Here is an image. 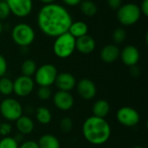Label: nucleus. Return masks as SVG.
Masks as SVG:
<instances>
[{
    "label": "nucleus",
    "instance_id": "1",
    "mask_svg": "<svg viewBox=\"0 0 148 148\" xmlns=\"http://www.w3.org/2000/svg\"><path fill=\"white\" fill-rule=\"evenodd\" d=\"M36 19L40 30L50 37H57L68 32L73 23L68 10L55 3L44 4L40 9Z\"/></svg>",
    "mask_w": 148,
    "mask_h": 148
},
{
    "label": "nucleus",
    "instance_id": "2",
    "mask_svg": "<svg viewBox=\"0 0 148 148\" xmlns=\"http://www.w3.org/2000/svg\"><path fill=\"white\" fill-rule=\"evenodd\" d=\"M84 139L94 146H101L107 143L111 136V127L104 119L96 116L87 118L82 124Z\"/></svg>",
    "mask_w": 148,
    "mask_h": 148
},
{
    "label": "nucleus",
    "instance_id": "3",
    "mask_svg": "<svg viewBox=\"0 0 148 148\" xmlns=\"http://www.w3.org/2000/svg\"><path fill=\"white\" fill-rule=\"evenodd\" d=\"M75 50V38L71 34L66 32L56 37L53 44V51L57 57L61 59L68 58L73 55Z\"/></svg>",
    "mask_w": 148,
    "mask_h": 148
},
{
    "label": "nucleus",
    "instance_id": "4",
    "mask_svg": "<svg viewBox=\"0 0 148 148\" xmlns=\"http://www.w3.org/2000/svg\"><path fill=\"white\" fill-rule=\"evenodd\" d=\"M11 37L16 45L25 48L32 44L36 34L30 25L25 23H19L13 27L11 30Z\"/></svg>",
    "mask_w": 148,
    "mask_h": 148
},
{
    "label": "nucleus",
    "instance_id": "5",
    "mask_svg": "<svg viewBox=\"0 0 148 148\" xmlns=\"http://www.w3.org/2000/svg\"><path fill=\"white\" fill-rule=\"evenodd\" d=\"M141 11L136 3H128L121 5L117 10V19L125 26L135 24L140 18Z\"/></svg>",
    "mask_w": 148,
    "mask_h": 148
},
{
    "label": "nucleus",
    "instance_id": "6",
    "mask_svg": "<svg viewBox=\"0 0 148 148\" xmlns=\"http://www.w3.org/2000/svg\"><path fill=\"white\" fill-rule=\"evenodd\" d=\"M58 75L56 66L50 63H46L37 68L34 76V82L39 87H50L55 83Z\"/></svg>",
    "mask_w": 148,
    "mask_h": 148
},
{
    "label": "nucleus",
    "instance_id": "7",
    "mask_svg": "<svg viewBox=\"0 0 148 148\" xmlns=\"http://www.w3.org/2000/svg\"><path fill=\"white\" fill-rule=\"evenodd\" d=\"M0 114L6 121H16L23 115V107L18 101L6 98L0 103Z\"/></svg>",
    "mask_w": 148,
    "mask_h": 148
},
{
    "label": "nucleus",
    "instance_id": "8",
    "mask_svg": "<svg viewBox=\"0 0 148 148\" xmlns=\"http://www.w3.org/2000/svg\"><path fill=\"white\" fill-rule=\"evenodd\" d=\"M116 119L120 124L127 127H135L140 121L139 112L131 107H122L116 113Z\"/></svg>",
    "mask_w": 148,
    "mask_h": 148
},
{
    "label": "nucleus",
    "instance_id": "9",
    "mask_svg": "<svg viewBox=\"0 0 148 148\" xmlns=\"http://www.w3.org/2000/svg\"><path fill=\"white\" fill-rule=\"evenodd\" d=\"M35 88V82L31 77L20 75L13 82V93L18 97L29 95Z\"/></svg>",
    "mask_w": 148,
    "mask_h": 148
},
{
    "label": "nucleus",
    "instance_id": "10",
    "mask_svg": "<svg viewBox=\"0 0 148 148\" xmlns=\"http://www.w3.org/2000/svg\"><path fill=\"white\" fill-rule=\"evenodd\" d=\"M10 13L17 17L28 16L33 9L32 0H5Z\"/></svg>",
    "mask_w": 148,
    "mask_h": 148
},
{
    "label": "nucleus",
    "instance_id": "11",
    "mask_svg": "<svg viewBox=\"0 0 148 148\" xmlns=\"http://www.w3.org/2000/svg\"><path fill=\"white\" fill-rule=\"evenodd\" d=\"M75 88L79 96L85 101L94 99L97 93V88L95 82L88 78H83L76 82Z\"/></svg>",
    "mask_w": 148,
    "mask_h": 148
},
{
    "label": "nucleus",
    "instance_id": "12",
    "mask_svg": "<svg viewBox=\"0 0 148 148\" xmlns=\"http://www.w3.org/2000/svg\"><path fill=\"white\" fill-rule=\"evenodd\" d=\"M53 103L59 110L69 111L73 108L75 99L70 92L58 90L53 95Z\"/></svg>",
    "mask_w": 148,
    "mask_h": 148
},
{
    "label": "nucleus",
    "instance_id": "13",
    "mask_svg": "<svg viewBox=\"0 0 148 148\" xmlns=\"http://www.w3.org/2000/svg\"><path fill=\"white\" fill-rule=\"evenodd\" d=\"M121 59L122 62L127 67H133L137 65L140 61V51L139 49L134 45H127L126 46L120 54Z\"/></svg>",
    "mask_w": 148,
    "mask_h": 148
},
{
    "label": "nucleus",
    "instance_id": "14",
    "mask_svg": "<svg viewBox=\"0 0 148 148\" xmlns=\"http://www.w3.org/2000/svg\"><path fill=\"white\" fill-rule=\"evenodd\" d=\"M54 84H56L58 90L70 92L75 88L76 80L72 74L68 72H62L57 75Z\"/></svg>",
    "mask_w": 148,
    "mask_h": 148
},
{
    "label": "nucleus",
    "instance_id": "15",
    "mask_svg": "<svg viewBox=\"0 0 148 148\" xmlns=\"http://www.w3.org/2000/svg\"><path fill=\"white\" fill-rule=\"evenodd\" d=\"M95 47L96 43L95 39L88 35L75 39V49L82 54L88 55L95 49Z\"/></svg>",
    "mask_w": 148,
    "mask_h": 148
},
{
    "label": "nucleus",
    "instance_id": "16",
    "mask_svg": "<svg viewBox=\"0 0 148 148\" xmlns=\"http://www.w3.org/2000/svg\"><path fill=\"white\" fill-rule=\"evenodd\" d=\"M121 50L115 44H108L104 46L101 51V58L106 63H112L120 57Z\"/></svg>",
    "mask_w": 148,
    "mask_h": 148
},
{
    "label": "nucleus",
    "instance_id": "17",
    "mask_svg": "<svg viewBox=\"0 0 148 148\" xmlns=\"http://www.w3.org/2000/svg\"><path fill=\"white\" fill-rule=\"evenodd\" d=\"M16 127L18 133L22 134L23 135H28L33 132L35 128V123L30 117L22 115L16 121Z\"/></svg>",
    "mask_w": 148,
    "mask_h": 148
},
{
    "label": "nucleus",
    "instance_id": "18",
    "mask_svg": "<svg viewBox=\"0 0 148 148\" xmlns=\"http://www.w3.org/2000/svg\"><path fill=\"white\" fill-rule=\"evenodd\" d=\"M93 115L100 118H106L110 112V105L109 103L103 99L96 101L92 108Z\"/></svg>",
    "mask_w": 148,
    "mask_h": 148
},
{
    "label": "nucleus",
    "instance_id": "19",
    "mask_svg": "<svg viewBox=\"0 0 148 148\" xmlns=\"http://www.w3.org/2000/svg\"><path fill=\"white\" fill-rule=\"evenodd\" d=\"M39 148H60V141L57 137L51 134L42 135L37 141Z\"/></svg>",
    "mask_w": 148,
    "mask_h": 148
},
{
    "label": "nucleus",
    "instance_id": "20",
    "mask_svg": "<svg viewBox=\"0 0 148 148\" xmlns=\"http://www.w3.org/2000/svg\"><path fill=\"white\" fill-rule=\"evenodd\" d=\"M68 32L69 34H71L76 39V38H79L85 35H88V26L85 22H82V21L73 22L71 23Z\"/></svg>",
    "mask_w": 148,
    "mask_h": 148
},
{
    "label": "nucleus",
    "instance_id": "21",
    "mask_svg": "<svg viewBox=\"0 0 148 148\" xmlns=\"http://www.w3.org/2000/svg\"><path fill=\"white\" fill-rule=\"evenodd\" d=\"M36 118L39 123L48 125L52 120V114L49 108L45 107H39L36 112Z\"/></svg>",
    "mask_w": 148,
    "mask_h": 148
},
{
    "label": "nucleus",
    "instance_id": "22",
    "mask_svg": "<svg viewBox=\"0 0 148 148\" xmlns=\"http://www.w3.org/2000/svg\"><path fill=\"white\" fill-rule=\"evenodd\" d=\"M37 69V66L35 61L31 59H27L25 60L22 65H21V73L22 75L29 76L31 77L35 75L36 71Z\"/></svg>",
    "mask_w": 148,
    "mask_h": 148
},
{
    "label": "nucleus",
    "instance_id": "23",
    "mask_svg": "<svg viewBox=\"0 0 148 148\" xmlns=\"http://www.w3.org/2000/svg\"><path fill=\"white\" fill-rule=\"evenodd\" d=\"M80 9L83 15L87 16H93L97 13V5L90 0H83L80 3Z\"/></svg>",
    "mask_w": 148,
    "mask_h": 148
},
{
    "label": "nucleus",
    "instance_id": "24",
    "mask_svg": "<svg viewBox=\"0 0 148 148\" xmlns=\"http://www.w3.org/2000/svg\"><path fill=\"white\" fill-rule=\"evenodd\" d=\"M13 93V82L5 76L0 78V94L8 96Z\"/></svg>",
    "mask_w": 148,
    "mask_h": 148
},
{
    "label": "nucleus",
    "instance_id": "25",
    "mask_svg": "<svg viewBox=\"0 0 148 148\" xmlns=\"http://www.w3.org/2000/svg\"><path fill=\"white\" fill-rule=\"evenodd\" d=\"M127 38V31L123 28H117L112 34V39L115 43H122Z\"/></svg>",
    "mask_w": 148,
    "mask_h": 148
},
{
    "label": "nucleus",
    "instance_id": "26",
    "mask_svg": "<svg viewBox=\"0 0 148 148\" xmlns=\"http://www.w3.org/2000/svg\"><path fill=\"white\" fill-rule=\"evenodd\" d=\"M19 144L11 136H5L0 140V148H18Z\"/></svg>",
    "mask_w": 148,
    "mask_h": 148
},
{
    "label": "nucleus",
    "instance_id": "27",
    "mask_svg": "<svg viewBox=\"0 0 148 148\" xmlns=\"http://www.w3.org/2000/svg\"><path fill=\"white\" fill-rule=\"evenodd\" d=\"M51 95H52V91L49 87H39L37 90V97L39 98V100L42 101L49 100Z\"/></svg>",
    "mask_w": 148,
    "mask_h": 148
},
{
    "label": "nucleus",
    "instance_id": "28",
    "mask_svg": "<svg viewBox=\"0 0 148 148\" xmlns=\"http://www.w3.org/2000/svg\"><path fill=\"white\" fill-rule=\"evenodd\" d=\"M59 126H60V129L63 133H69L73 128V121H72L71 118H69V117H63L60 121Z\"/></svg>",
    "mask_w": 148,
    "mask_h": 148
},
{
    "label": "nucleus",
    "instance_id": "29",
    "mask_svg": "<svg viewBox=\"0 0 148 148\" xmlns=\"http://www.w3.org/2000/svg\"><path fill=\"white\" fill-rule=\"evenodd\" d=\"M10 14V11L6 1H0V20L6 19Z\"/></svg>",
    "mask_w": 148,
    "mask_h": 148
},
{
    "label": "nucleus",
    "instance_id": "30",
    "mask_svg": "<svg viewBox=\"0 0 148 148\" xmlns=\"http://www.w3.org/2000/svg\"><path fill=\"white\" fill-rule=\"evenodd\" d=\"M11 132V126L8 122H3L0 124V135L3 137L9 136Z\"/></svg>",
    "mask_w": 148,
    "mask_h": 148
},
{
    "label": "nucleus",
    "instance_id": "31",
    "mask_svg": "<svg viewBox=\"0 0 148 148\" xmlns=\"http://www.w3.org/2000/svg\"><path fill=\"white\" fill-rule=\"evenodd\" d=\"M7 68L8 65H7L6 59L2 55H0V78L5 75L7 72Z\"/></svg>",
    "mask_w": 148,
    "mask_h": 148
},
{
    "label": "nucleus",
    "instance_id": "32",
    "mask_svg": "<svg viewBox=\"0 0 148 148\" xmlns=\"http://www.w3.org/2000/svg\"><path fill=\"white\" fill-rule=\"evenodd\" d=\"M18 148H39L38 144L35 140H26L23 141Z\"/></svg>",
    "mask_w": 148,
    "mask_h": 148
},
{
    "label": "nucleus",
    "instance_id": "33",
    "mask_svg": "<svg viewBox=\"0 0 148 148\" xmlns=\"http://www.w3.org/2000/svg\"><path fill=\"white\" fill-rule=\"evenodd\" d=\"M108 4L112 10H118L122 5V0H108Z\"/></svg>",
    "mask_w": 148,
    "mask_h": 148
},
{
    "label": "nucleus",
    "instance_id": "34",
    "mask_svg": "<svg viewBox=\"0 0 148 148\" xmlns=\"http://www.w3.org/2000/svg\"><path fill=\"white\" fill-rule=\"evenodd\" d=\"M141 14H143L144 16H148V0H143L141 3V5L140 7Z\"/></svg>",
    "mask_w": 148,
    "mask_h": 148
},
{
    "label": "nucleus",
    "instance_id": "35",
    "mask_svg": "<svg viewBox=\"0 0 148 148\" xmlns=\"http://www.w3.org/2000/svg\"><path fill=\"white\" fill-rule=\"evenodd\" d=\"M82 0H62V2L68 5V6H71V7H75L76 5H79L81 3Z\"/></svg>",
    "mask_w": 148,
    "mask_h": 148
},
{
    "label": "nucleus",
    "instance_id": "36",
    "mask_svg": "<svg viewBox=\"0 0 148 148\" xmlns=\"http://www.w3.org/2000/svg\"><path fill=\"white\" fill-rule=\"evenodd\" d=\"M130 71H131V74L134 75V76H136V75H138L139 74H140V69H139V68L137 67V65H135V66H133V67H130Z\"/></svg>",
    "mask_w": 148,
    "mask_h": 148
},
{
    "label": "nucleus",
    "instance_id": "37",
    "mask_svg": "<svg viewBox=\"0 0 148 148\" xmlns=\"http://www.w3.org/2000/svg\"><path fill=\"white\" fill-rule=\"evenodd\" d=\"M23 136H24V135H23L22 134L17 133V134H16V135H15L13 138H14V139L16 140V141L19 144L20 142H22V141L23 140Z\"/></svg>",
    "mask_w": 148,
    "mask_h": 148
},
{
    "label": "nucleus",
    "instance_id": "38",
    "mask_svg": "<svg viewBox=\"0 0 148 148\" xmlns=\"http://www.w3.org/2000/svg\"><path fill=\"white\" fill-rule=\"evenodd\" d=\"M39 1L43 3L44 4H49V3H52L55 2V0H39Z\"/></svg>",
    "mask_w": 148,
    "mask_h": 148
},
{
    "label": "nucleus",
    "instance_id": "39",
    "mask_svg": "<svg viewBox=\"0 0 148 148\" xmlns=\"http://www.w3.org/2000/svg\"><path fill=\"white\" fill-rule=\"evenodd\" d=\"M2 31H3V23H2V22L0 20V34L2 33Z\"/></svg>",
    "mask_w": 148,
    "mask_h": 148
},
{
    "label": "nucleus",
    "instance_id": "40",
    "mask_svg": "<svg viewBox=\"0 0 148 148\" xmlns=\"http://www.w3.org/2000/svg\"><path fill=\"white\" fill-rule=\"evenodd\" d=\"M132 148H144V147H140V146H135V147H132Z\"/></svg>",
    "mask_w": 148,
    "mask_h": 148
}]
</instances>
